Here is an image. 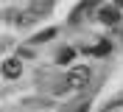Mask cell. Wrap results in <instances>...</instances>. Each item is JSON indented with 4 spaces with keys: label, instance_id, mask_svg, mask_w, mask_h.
<instances>
[{
    "label": "cell",
    "instance_id": "1",
    "mask_svg": "<svg viewBox=\"0 0 123 112\" xmlns=\"http://www.w3.org/2000/svg\"><path fill=\"white\" fill-rule=\"evenodd\" d=\"M87 84H90V67L78 65V67H73L67 73V87L70 90H84Z\"/></svg>",
    "mask_w": 123,
    "mask_h": 112
},
{
    "label": "cell",
    "instance_id": "2",
    "mask_svg": "<svg viewBox=\"0 0 123 112\" xmlns=\"http://www.w3.org/2000/svg\"><path fill=\"white\" fill-rule=\"evenodd\" d=\"M98 17H101V22H104V25H117V22H120V11H117V8H112V6H104L98 11Z\"/></svg>",
    "mask_w": 123,
    "mask_h": 112
},
{
    "label": "cell",
    "instance_id": "3",
    "mask_svg": "<svg viewBox=\"0 0 123 112\" xmlns=\"http://www.w3.org/2000/svg\"><path fill=\"white\" fill-rule=\"evenodd\" d=\"M20 73H23V62L20 59H6L3 62V76L6 79H17Z\"/></svg>",
    "mask_w": 123,
    "mask_h": 112
},
{
    "label": "cell",
    "instance_id": "4",
    "mask_svg": "<svg viewBox=\"0 0 123 112\" xmlns=\"http://www.w3.org/2000/svg\"><path fill=\"white\" fill-rule=\"evenodd\" d=\"M53 8V0H31V11L34 14H48Z\"/></svg>",
    "mask_w": 123,
    "mask_h": 112
},
{
    "label": "cell",
    "instance_id": "5",
    "mask_svg": "<svg viewBox=\"0 0 123 112\" xmlns=\"http://www.w3.org/2000/svg\"><path fill=\"white\" fill-rule=\"evenodd\" d=\"M73 56H76V51H73V48H64V51H59V62H62V65H67Z\"/></svg>",
    "mask_w": 123,
    "mask_h": 112
},
{
    "label": "cell",
    "instance_id": "6",
    "mask_svg": "<svg viewBox=\"0 0 123 112\" xmlns=\"http://www.w3.org/2000/svg\"><path fill=\"white\" fill-rule=\"evenodd\" d=\"M109 51V42H98L95 48H87V53H95V56H101V53Z\"/></svg>",
    "mask_w": 123,
    "mask_h": 112
},
{
    "label": "cell",
    "instance_id": "7",
    "mask_svg": "<svg viewBox=\"0 0 123 112\" xmlns=\"http://www.w3.org/2000/svg\"><path fill=\"white\" fill-rule=\"evenodd\" d=\"M53 34H56L53 28H48V31H42V34H37V42H45V39H50V37H53Z\"/></svg>",
    "mask_w": 123,
    "mask_h": 112
},
{
    "label": "cell",
    "instance_id": "8",
    "mask_svg": "<svg viewBox=\"0 0 123 112\" xmlns=\"http://www.w3.org/2000/svg\"><path fill=\"white\" fill-rule=\"evenodd\" d=\"M115 3H117V6H123V0H115Z\"/></svg>",
    "mask_w": 123,
    "mask_h": 112
}]
</instances>
